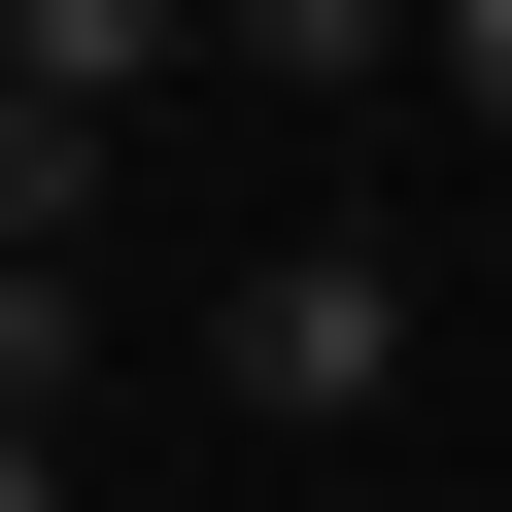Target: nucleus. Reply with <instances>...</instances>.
Wrapping results in <instances>:
<instances>
[{
	"label": "nucleus",
	"mask_w": 512,
	"mask_h": 512,
	"mask_svg": "<svg viewBox=\"0 0 512 512\" xmlns=\"http://www.w3.org/2000/svg\"><path fill=\"white\" fill-rule=\"evenodd\" d=\"M171 35H205V0H35V103H103V137H137V69H171Z\"/></svg>",
	"instance_id": "nucleus-3"
},
{
	"label": "nucleus",
	"mask_w": 512,
	"mask_h": 512,
	"mask_svg": "<svg viewBox=\"0 0 512 512\" xmlns=\"http://www.w3.org/2000/svg\"><path fill=\"white\" fill-rule=\"evenodd\" d=\"M205 35H239V69H308V103H376V69L444 35V0H205Z\"/></svg>",
	"instance_id": "nucleus-2"
},
{
	"label": "nucleus",
	"mask_w": 512,
	"mask_h": 512,
	"mask_svg": "<svg viewBox=\"0 0 512 512\" xmlns=\"http://www.w3.org/2000/svg\"><path fill=\"white\" fill-rule=\"evenodd\" d=\"M376 376H410V274H376V239H239L205 410H376Z\"/></svg>",
	"instance_id": "nucleus-1"
},
{
	"label": "nucleus",
	"mask_w": 512,
	"mask_h": 512,
	"mask_svg": "<svg viewBox=\"0 0 512 512\" xmlns=\"http://www.w3.org/2000/svg\"><path fill=\"white\" fill-rule=\"evenodd\" d=\"M444 137H512V0H444Z\"/></svg>",
	"instance_id": "nucleus-5"
},
{
	"label": "nucleus",
	"mask_w": 512,
	"mask_h": 512,
	"mask_svg": "<svg viewBox=\"0 0 512 512\" xmlns=\"http://www.w3.org/2000/svg\"><path fill=\"white\" fill-rule=\"evenodd\" d=\"M69 376H103V274H0V444H35Z\"/></svg>",
	"instance_id": "nucleus-4"
},
{
	"label": "nucleus",
	"mask_w": 512,
	"mask_h": 512,
	"mask_svg": "<svg viewBox=\"0 0 512 512\" xmlns=\"http://www.w3.org/2000/svg\"><path fill=\"white\" fill-rule=\"evenodd\" d=\"M0 512H69V444H0Z\"/></svg>",
	"instance_id": "nucleus-6"
}]
</instances>
